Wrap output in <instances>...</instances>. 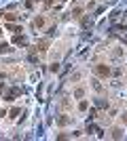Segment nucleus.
Instances as JSON below:
<instances>
[{
	"label": "nucleus",
	"mask_w": 127,
	"mask_h": 141,
	"mask_svg": "<svg viewBox=\"0 0 127 141\" xmlns=\"http://www.w3.org/2000/svg\"><path fill=\"white\" fill-rule=\"evenodd\" d=\"M95 72L100 74V76H108V74H110V70L104 68V65H97V68H95Z\"/></svg>",
	"instance_id": "f257e3e1"
}]
</instances>
